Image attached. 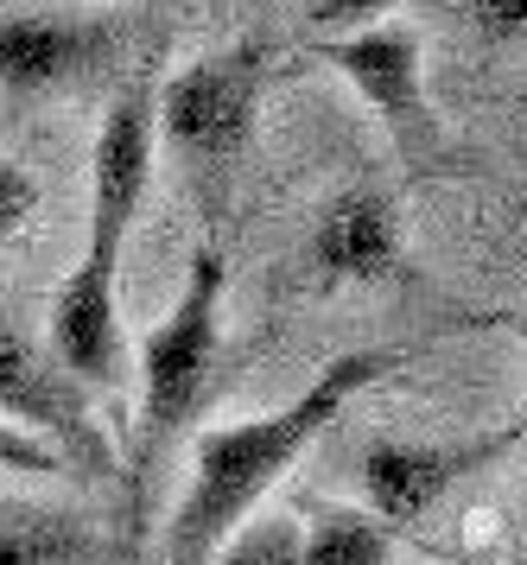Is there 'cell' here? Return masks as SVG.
Here are the masks:
<instances>
[{
  "instance_id": "cell-4",
  "label": "cell",
  "mask_w": 527,
  "mask_h": 565,
  "mask_svg": "<svg viewBox=\"0 0 527 565\" xmlns=\"http://www.w3.org/2000/svg\"><path fill=\"white\" fill-rule=\"evenodd\" d=\"M261 89H267V45H229L198 64H185L159 103H152V128L172 147V159L191 172L203 210H223L229 179L254 140V115H261Z\"/></svg>"
},
{
  "instance_id": "cell-8",
  "label": "cell",
  "mask_w": 527,
  "mask_h": 565,
  "mask_svg": "<svg viewBox=\"0 0 527 565\" xmlns=\"http://www.w3.org/2000/svg\"><path fill=\"white\" fill-rule=\"evenodd\" d=\"M115 57V32L71 13H0V96L39 103L76 89Z\"/></svg>"
},
{
  "instance_id": "cell-17",
  "label": "cell",
  "mask_w": 527,
  "mask_h": 565,
  "mask_svg": "<svg viewBox=\"0 0 527 565\" xmlns=\"http://www.w3.org/2000/svg\"><path fill=\"white\" fill-rule=\"evenodd\" d=\"M515 337H521V375H527V318H515Z\"/></svg>"
},
{
  "instance_id": "cell-6",
  "label": "cell",
  "mask_w": 527,
  "mask_h": 565,
  "mask_svg": "<svg viewBox=\"0 0 527 565\" xmlns=\"http://www.w3.org/2000/svg\"><path fill=\"white\" fill-rule=\"evenodd\" d=\"M527 438V426H496V433H471V438H376L356 477H362V502L381 527H420L445 495H457L464 483L489 477L496 463Z\"/></svg>"
},
{
  "instance_id": "cell-2",
  "label": "cell",
  "mask_w": 527,
  "mask_h": 565,
  "mask_svg": "<svg viewBox=\"0 0 527 565\" xmlns=\"http://www.w3.org/2000/svg\"><path fill=\"white\" fill-rule=\"evenodd\" d=\"M152 103H159V89H152V77H140L108 108L96 153H89V242H83V260L71 267V280L51 299V356L83 387L127 382L122 292L115 286H122L127 230L147 204V179H152V140H159Z\"/></svg>"
},
{
  "instance_id": "cell-12",
  "label": "cell",
  "mask_w": 527,
  "mask_h": 565,
  "mask_svg": "<svg viewBox=\"0 0 527 565\" xmlns=\"http://www.w3.org/2000/svg\"><path fill=\"white\" fill-rule=\"evenodd\" d=\"M299 553H305V527L293 514H249L217 546L210 565H299Z\"/></svg>"
},
{
  "instance_id": "cell-7",
  "label": "cell",
  "mask_w": 527,
  "mask_h": 565,
  "mask_svg": "<svg viewBox=\"0 0 527 565\" xmlns=\"http://www.w3.org/2000/svg\"><path fill=\"white\" fill-rule=\"evenodd\" d=\"M0 419L51 445L76 477H89V483L115 477V451H108V433L96 426L89 387L25 331H0Z\"/></svg>"
},
{
  "instance_id": "cell-3",
  "label": "cell",
  "mask_w": 527,
  "mask_h": 565,
  "mask_svg": "<svg viewBox=\"0 0 527 565\" xmlns=\"http://www.w3.org/2000/svg\"><path fill=\"white\" fill-rule=\"evenodd\" d=\"M223 286L229 267L203 242L191 255L178 306L159 318L140 343V413H134V445H127V534H147V509L159 470L172 463L178 438L198 426L203 401L223 369Z\"/></svg>"
},
{
  "instance_id": "cell-10",
  "label": "cell",
  "mask_w": 527,
  "mask_h": 565,
  "mask_svg": "<svg viewBox=\"0 0 527 565\" xmlns=\"http://www.w3.org/2000/svg\"><path fill=\"white\" fill-rule=\"evenodd\" d=\"M115 540L96 514L0 495V565H108Z\"/></svg>"
},
{
  "instance_id": "cell-16",
  "label": "cell",
  "mask_w": 527,
  "mask_h": 565,
  "mask_svg": "<svg viewBox=\"0 0 527 565\" xmlns=\"http://www.w3.org/2000/svg\"><path fill=\"white\" fill-rule=\"evenodd\" d=\"M32 204H39V184H32V172H25V166H13V159H0V248L20 235V223L32 216Z\"/></svg>"
},
{
  "instance_id": "cell-9",
  "label": "cell",
  "mask_w": 527,
  "mask_h": 565,
  "mask_svg": "<svg viewBox=\"0 0 527 565\" xmlns=\"http://www.w3.org/2000/svg\"><path fill=\"white\" fill-rule=\"evenodd\" d=\"M401 216L394 198L376 184H350L337 191L312 230V274L325 286H376V280H401Z\"/></svg>"
},
{
  "instance_id": "cell-13",
  "label": "cell",
  "mask_w": 527,
  "mask_h": 565,
  "mask_svg": "<svg viewBox=\"0 0 527 565\" xmlns=\"http://www.w3.org/2000/svg\"><path fill=\"white\" fill-rule=\"evenodd\" d=\"M401 0H305V26L325 32V39H350V32H369L394 13Z\"/></svg>"
},
{
  "instance_id": "cell-5",
  "label": "cell",
  "mask_w": 527,
  "mask_h": 565,
  "mask_svg": "<svg viewBox=\"0 0 527 565\" xmlns=\"http://www.w3.org/2000/svg\"><path fill=\"white\" fill-rule=\"evenodd\" d=\"M318 57L376 108V121L388 128L394 153L413 172H432L445 159V128H439V108L426 96V57H420L413 26H369L350 32V39H318Z\"/></svg>"
},
{
  "instance_id": "cell-1",
  "label": "cell",
  "mask_w": 527,
  "mask_h": 565,
  "mask_svg": "<svg viewBox=\"0 0 527 565\" xmlns=\"http://www.w3.org/2000/svg\"><path fill=\"white\" fill-rule=\"evenodd\" d=\"M401 369V350H350L325 362L305 394H293L280 413L242 419V426H203L191 445V483L166 521V565H210L254 509L261 495L305 458V445L350 407L362 387Z\"/></svg>"
},
{
  "instance_id": "cell-18",
  "label": "cell",
  "mask_w": 527,
  "mask_h": 565,
  "mask_svg": "<svg viewBox=\"0 0 527 565\" xmlns=\"http://www.w3.org/2000/svg\"><path fill=\"white\" fill-rule=\"evenodd\" d=\"M20 7H25V0H0V13H20Z\"/></svg>"
},
{
  "instance_id": "cell-15",
  "label": "cell",
  "mask_w": 527,
  "mask_h": 565,
  "mask_svg": "<svg viewBox=\"0 0 527 565\" xmlns=\"http://www.w3.org/2000/svg\"><path fill=\"white\" fill-rule=\"evenodd\" d=\"M471 26L489 45H527V0H471Z\"/></svg>"
},
{
  "instance_id": "cell-11",
  "label": "cell",
  "mask_w": 527,
  "mask_h": 565,
  "mask_svg": "<svg viewBox=\"0 0 527 565\" xmlns=\"http://www.w3.org/2000/svg\"><path fill=\"white\" fill-rule=\"evenodd\" d=\"M312 527H305L299 565H388L394 559V527H381L369 509H344V502H312Z\"/></svg>"
},
{
  "instance_id": "cell-14",
  "label": "cell",
  "mask_w": 527,
  "mask_h": 565,
  "mask_svg": "<svg viewBox=\"0 0 527 565\" xmlns=\"http://www.w3.org/2000/svg\"><path fill=\"white\" fill-rule=\"evenodd\" d=\"M0 470H7V477H71L51 445L25 438L20 426H7V419H0Z\"/></svg>"
}]
</instances>
